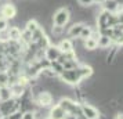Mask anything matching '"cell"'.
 I'll use <instances>...</instances> for the list:
<instances>
[{"label":"cell","mask_w":123,"mask_h":119,"mask_svg":"<svg viewBox=\"0 0 123 119\" xmlns=\"http://www.w3.org/2000/svg\"><path fill=\"white\" fill-rule=\"evenodd\" d=\"M60 80L64 82L65 85L78 86L82 82V76L79 74V69H64L62 74L60 75Z\"/></svg>","instance_id":"cell-1"},{"label":"cell","mask_w":123,"mask_h":119,"mask_svg":"<svg viewBox=\"0 0 123 119\" xmlns=\"http://www.w3.org/2000/svg\"><path fill=\"white\" fill-rule=\"evenodd\" d=\"M69 19H71V13H69V10L65 8V7L58 8V10L53 14V18H51L53 25H55V26H62V28L69 22Z\"/></svg>","instance_id":"cell-2"},{"label":"cell","mask_w":123,"mask_h":119,"mask_svg":"<svg viewBox=\"0 0 123 119\" xmlns=\"http://www.w3.org/2000/svg\"><path fill=\"white\" fill-rule=\"evenodd\" d=\"M33 101L36 102L37 107L50 108L51 105H53V101H54V96H53V93H50L49 90H42L36 94Z\"/></svg>","instance_id":"cell-3"},{"label":"cell","mask_w":123,"mask_h":119,"mask_svg":"<svg viewBox=\"0 0 123 119\" xmlns=\"http://www.w3.org/2000/svg\"><path fill=\"white\" fill-rule=\"evenodd\" d=\"M80 109H82V115L86 119H100L101 113L95 107H93L89 102H82L80 104Z\"/></svg>","instance_id":"cell-4"},{"label":"cell","mask_w":123,"mask_h":119,"mask_svg":"<svg viewBox=\"0 0 123 119\" xmlns=\"http://www.w3.org/2000/svg\"><path fill=\"white\" fill-rule=\"evenodd\" d=\"M0 15H1V18H4L7 21H11L17 17V7L14 6L11 1L4 3L3 7L0 8Z\"/></svg>","instance_id":"cell-5"},{"label":"cell","mask_w":123,"mask_h":119,"mask_svg":"<svg viewBox=\"0 0 123 119\" xmlns=\"http://www.w3.org/2000/svg\"><path fill=\"white\" fill-rule=\"evenodd\" d=\"M101 6H102V10L108 13H122V6L116 0H104L101 3Z\"/></svg>","instance_id":"cell-6"},{"label":"cell","mask_w":123,"mask_h":119,"mask_svg":"<svg viewBox=\"0 0 123 119\" xmlns=\"http://www.w3.org/2000/svg\"><path fill=\"white\" fill-rule=\"evenodd\" d=\"M61 54V50L54 44H50L47 49L44 50V58L49 61H57V58Z\"/></svg>","instance_id":"cell-7"},{"label":"cell","mask_w":123,"mask_h":119,"mask_svg":"<svg viewBox=\"0 0 123 119\" xmlns=\"http://www.w3.org/2000/svg\"><path fill=\"white\" fill-rule=\"evenodd\" d=\"M65 116H67V112L58 104L51 105L50 109H49V118L50 119H65Z\"/></svg>","instance_id":"cell-8"},{"label":"cell","mask_w":123,"mask_h":119,"mask_svg":"<svg viewBox=\"0 0 123 119\" xmlns=\"http://www.w3.org/2000/svg\"><path fill=\"white\" fill-rule=\"evenodd\" d=\"M78 69H79L80 76H82V80L87 79V78H90V76H93V74H94L91 65H87V64H80V65L78 67Z\"/></svg>","instance_id":"cell-9"},{"label":"cell","mask_w":123,"mask_h":119,"mask_svg":"<svg viewBox=\"0 0 123 119\" xmlns=\"http://www.w3.org/2000/svg\"><path fill=\"white\" fill-rule=\"evenodd\" d=\"M10 90H11V96L12 97H18V98H21L24 96V93L26 90V87L22 85H19V83H14V85H10Z\"/></svg>","instance_id":"cell-10"},{"label":"cell","mask_w":123,"mask_h":119,"mask_svg":"<svg viewBox=\"0 0 123 119\" xmlns=\"http://www.w3.org/2000/svg\"><path fill=\"white\" fill-rule=\"evenodd\" d=\"M57 47L61 50V53H69V51H73L75 49H73V43L71 39H62L58 44H57Z\"/></svg>","instance_id":"cell-11"},{"label":"cell","mask_w":123,"mask_h":119,"mask_svg":"<svg viewBox=\"0 0 123 119\" xmlns=\"http://www.w3.org/2000/svg\"><path fill=\"white\" fill-rule=\"evenodd\" d=\"M21 29L18 26H11V28L7 29V35H8V40H12V42H19L21 39Z\"/></svg>","instance_id":"cell-12"},{"label":"cell","mask_w":123,"mask_h":119,"mask_svg":"<svg viewBox=\"0 0 123 119\" xmlns=\"http://www.w3.org/2000/svg\"><path fill=\"white\" fill-rule=\"evenodd\" d=\"M84 26V24L83 22H75L69 28V31H68V35L71 36V38H79V35H80V32H82V28Z\"/></svg>","instance_id":"cell-13"},{"label":"cell","mask_w":123,"mask_h":119,"mask_svg":"<svg viewBox=\"0 0 123 119\" xmlns=\"http://www.w3.org/2000/svg\"><path fill=\"white\" fill-rule=\"evenodd\" d=\"M98 46H97V39L94 38H89V39L83 40V49L86 51H94Z\"/></svg>","instance_id":"cell-14"},{"label":"cell","mask_w":123,"mask_h":119,"mask_svg":"<svg viewBox=\"0 0 123 119\" xmlns=\"http://www.w3.org/2000/svg\"><path fill=\"white\" fill-rule=\"evenodd\" d=\"M97 46L100 49H109L112 46V40L108 36H98L97 38Z\"/></svg>","instance_id":"cell-15"},{"label":"cell","mask_w":123,"mask_h":119,"mask_svg":"<svg viewBox=\"0 0 123 119\" xmlns=\"http://www.w3.org/2000/svg\"><path fill=\"white\" fill-rule=\"evenodd\" d=\"M51 44L50 42V38L47 36V35H44V36H42L37 42H36V46H37V49H42V50H46L49 46Z\"/></svg>","instance_id":"cell-16"},{"label":"cell","mask_w":123,"mask_h":119,"mask_svg":"<svg viewBox=\"0 0 123 119\" xmlns=\"http://www.w3.org/2000/svg\"><path fill=\"white\" fill-rule=\"evenodd\" d=\"M11 90L8 86H1L0 87V101H6V100H10L11 98Z\"/></svg>","instance_id":"cell-17"},{"label":"cell","mask_w":123,"mask_h":119,"mask_svg":"<svg viewBox=\"0 0 123 119\" xmlns=\"http://www.w3.org/2000/svg\"><path fill=\"white\" fill-rule=\"evenodd\" d=\"M91 35H93V28L90 25H84L83 28H82L80 35H79V39L86 40V39H89V38H91Z\"/></svg>","instance_id":"cell-18"},{"label":"cell","mask_w":123,"mask_h":119,"mask_svg":"<svg viewBox=\"0 0 123 119\" xmlns=\"http://www.w3.org/2000/svg\"><path fill=\"white\" fill-rule=\"evenodd\" d=\"M39 26H40L39 22L32 18V19H28V21H26V24H25V31H28V32H31V33H33Z\"/></svg>","instance_id":"cell-19"},{"label":"cell","mask_w":123,"mask_h":119,"mask_svg":"<svg viewBox=\"0 0 123 119\" xmlns=\"http://www.w3.org/2000/svg\"><path fill=\"white\" fill-rule=\"evenodd\" d=\"M50 69L57 76H60L62 74V71H64V67H62V64L57 63V61H50Z\"/></svg>","instance_id":"cell-20"},{"label":"cell","mask_w":123,"mask_h":119,"mask_svg":"<svg viewBox=\"0 0 123 119\" xmlns=\"http://www.w3.org/2000/svg\"><path fill=\"white\" fill-rule=\"evenodd\" d=\"M44 35H46L44 28L39 26V28L36 29V31H35L33 33H32V42H33V43H36V42H37V40H39L40 38H42V36H44Z\"/></svg>","instance_id":"cell-21"},{"label":"cell","mask_w":123,"mask_h":119,"mask_svg":"<svg viewBox=\"0 0 123 119\" xmlns=\"http://www.w3.org/2000/svg\"><path fill=\"white\" fill-rule=\"evenodd\" d=\"M79 65H80V64H79L78 60H71V61H67V63L62 64L64 69H76Z\"/></svg>","instance_id":"cell-22"},{"label":"cell","mask_w":123,"mask_h":119,"mask_svg":"<svg viewBox=\"0 0 123 119\" xmlns=\"http://www.w3.org/2000/svg\"><path fill=\"white\" fill-rule=\"evenodd\" d=\"M0 86H8V75H7V72L0 71Z\"/></svg>","instance_id":"cell-23"},{"label":"cell","mask_w":123,"mask_h":119,"mask_svg":"<svg viewBox=\"0 0 123 119\" xmlns=\"http://www.w3.org/2000/svg\"><path fill=\"white\" fill-rule=\"evenodd\" d=\"M7 29H8V21L0 17V32H4Z\"/></svg>","instance_id":"cell-24"},{"label":"cell","mask_w":123,"mask_h":119,"mask_svg":"<svg viewBox=\"0 0 123 119\" xmlns=\"http://www.w3.org/2000/svg\"><path fill=\"white\" fill-rule=\"evenodd\" d=\"M78 3H79L82 7H87V8L94 4V3H93V0H78Z\"/></svg>","instance_id":"cell-25"},{"label":"cell","mask_w":123,"mask_h":119,"mask_svg":"<svg viewBox=\"0 0 123 119\" xmlns=\"http://www.w3.org/2000/svg\"><path fill=\"white\" fill-rule=\"evenodd\" d=\"M21 116H22V111H15V112H12L11 115H8L7 116V119H21Z\"/></svg>","instance_id":"cell-26"},{"label":"cell","mask_w":123,"mask_h":119,"mask_svg":"<svg viewBox=\"0 0 123 119\" xmlns=\"http://www.w3.org/2000/svg\"><path fill=\"white\" fill-rule=\"evenodd\" d=\"M21 119H35L33 111H25V112H22V116H21Z\"/></svg>","instance_id":"cell-27"},{"label":"cell","mask_w":123,"mask_h":119,"mask_svg":"<svg viewBox=\"0 0 123 119\" xmlns=\"http://www.w3.org/2000/svg\"><path fill=\"white\" fill-rule=\"evenodd\" d=\"M51 32H53L54 35H57V36H58V35H61L62 32H64V28H62V26H55V25H53V29H51Z\"/></svg>","instance_id":"cell-28"},{"label":"cell","mask_w":123,"mask_h":119,"mask_svg":"<svg viewBox=\"0 0 123 119\" xmlns=\"http://www.w3.org/2000/svg\"><path fill=\"white\" fill-rule=\"evenodd\" d=\"M104 0H93V3H97V4H101Z\"/></svg>","instance_id":"cell-29"},{"label":"cell","mask_w":123,"mask_h":119,"mask_svg":"<svg viewBox=\"0 0 123 119\" xmlns=\"http://www.w3.org/2000/svg\"><path fill=\"white\" fill-rule=\"evenodd\" d=\"M117 3H119V4H120V6H122V3H123V0H116Z\"/></svg>","instance_id":"cell-30"},{"label":"cell","mask_w":123,"mask_h":119,"mask_svg":"<svg viewBox=\"0 0 123 119\" xmlns=\"http://www.w3.org/2000/svg\"><path fill=\"white\" fill-rule=\"evenodd\" d=\"M0 87H1V86H0Z\"/></svg>","instance_id":"cell-31"}]
</instances>
